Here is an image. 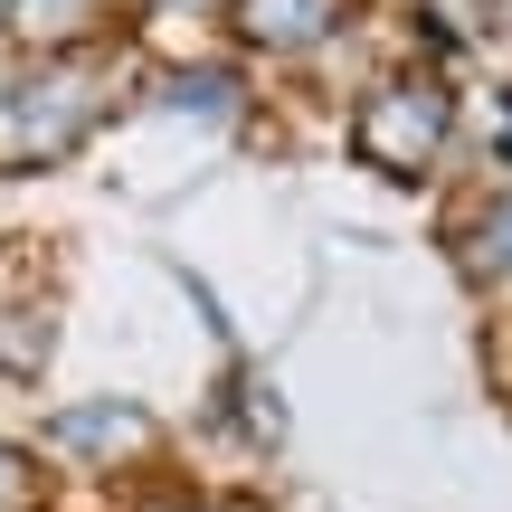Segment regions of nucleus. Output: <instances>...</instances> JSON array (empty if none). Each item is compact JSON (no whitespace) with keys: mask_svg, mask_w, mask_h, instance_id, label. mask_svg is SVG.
Returning a JSON list of instances; mask_svg holds the SVG:
<instances>
[{"mask_svg":"<svg viewBox=\"0 0 512 512\" xmlns=\"http://www.w3.org/2000/svg\"><path fill=\"white\" fill-rule=\"evenodd\" d=\"M143 437H152L143 408H124V399H95V408H67V418H48V446H57V456H95V465L133 456Z\"/></svg>","mask_w":512,"mask_h":512,"instance_id":"nucleus-1","label":"nucleus"}]
</instances>
